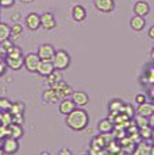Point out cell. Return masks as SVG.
<instances>
[{
	"mask_svg": "<svg viewBox=\"0 0 154 155\" xmlns=\"http://www.w3.org/2000/svg\"><path fill=\"white\" fill-rule=\"evenodd\" d=\"M11 37V26H8L7 23L0 22V42L8 39Z\"/></svg>",
	"mask_w": 154,
	"mask_h": 155,
	"instance_id": "cell-24",
	"label": "cell"
},
{
	"mask_svg": "<svg viewBox=\"0 0 154 155\" xmlns=\"http://www.w3.org/2000/svg\"><path fill=\"white\" fill-rule=\"evenodd\" d=\"M22 2H23V3H31L32 0H22Z\"/></svg>",
	"mask_w": 154,
	"mask_h": 155,
	"instance_id": "cell-42",
	"label": "cell"
},
{
	"mask_svg": "<svg viewBox=\"0 0 154 155\" xmlns=\"http://www.w3.org/2000/svg\"><path fill=\"white\" fill-rule=\"evenodd\" d=\"M135 111H137V115L146 116V117H149V116L154 112V107H153V104L143 103V104H139Z\"/></svg>",
	"mask_w": 154,
	"mask_h": 155,
	"instance_id": "cell-21",
	"label": "cell"
},
{
	"mask_svg": "<svg viewBox=\"0 0 154 155\" xmlns=\"http://www.w3.org/2000/svg\"><path fill=\"white\" fill-rule=\"evenodd\" d=\"M124 103L120 99H112L108 103V111L109 113H120L123 109Z\"/></svg>",
	"mask_w": 154,
	"mask_h": 155,
	"instance_id": "cell-22",
	"label": "cell"
},
{
	"mask_svg": "<svg viewBox=\"0 0 154 155\" xmlns=\"http://www.w3.org/2000/svg\"><path fill=\"white\" fill-rule=\"evenodd\" d=\"M3 143H4V138H0V150H3Z\"/></svg>",
	"mask_w": 154,
	"mask_h": 155,
	"instance_id": "cell-39",
	"label": "cell"
},
{
	"mask_svg": "<svg viewBox=\"0 0 154 155\" xmlns=\"http://www.w3.org/2000/svg\"><path fill=\"white\" fill-rule=\"evenodd\" d=\"M41 155H52L49 153V151H42V153H41Z\"/></svg>",
	"mask_w": 154,
	"mask_h": 155,
	"instance_id": "cell-41",
	"label": "cell"
},
{
	"mask_svg": "<svg viewBox=\"0 0 154 155\" xmlns=\"http://www.w3.org/2000/svg\"><path fill=\"white\" fill-rule=\"evenodd\" d=\"M12 46H14V42L10 39V38H8V39H5V41H3V42H0V49L4 51V54H5V53H7Z\"/></svg>",
	"mask_w": 154,
	"mask_h": 155,
	"instance_id": "cell-31",
	"label": "cell"
},
{
	"mask_svg": "<svg viewBox=\"0 0 154 155\" xmlns=\"http://www.w3.org/2000/svg\"><path fill=\"white\" fill-rule=\"evenodd\" d=\"M57 155H73V153L66 147H62L61 150H58V154Z\"/></svg>",
	"mask_w": 154,
	"mask_h": 155,
	"instance_id": "cell-34",
	"label": "cell"
},
{
	"mask_svg": "<svg viewBox=\"0 0 154 155\" xmlns=\"http://www.w3.org/2000/svg\"><path fill=\"white\" fill-rule=\"evenodd\" d=\"M53 70H54V66H53L52 61H43V59L39 61V65H38V68H37V73L39 74V76L47 77Z\"/></svg>",
	"mask_w": 154,
	"mask_h": 155,
	"instance_id": "cell-12",
	"label": "cell"
},
{
	"mask_svg": "<svg viewBox=\"0 0 154 155\" xmlns=\"http://www.w3.org/2000/svg\"><path fill=\"white\" fill-rule=\"evenodd\" d=\"M150 57H152V59L154 61V46L152 47V53H150Z\"/></svg>",
	"mask_w": 154,
	"mask_h": 155,
	"instance_id": "cell-40",
	"label": "cell"
},
{
	"mask_svg": "<svg viewBox=\"0 0 154 155\" xmlns=\"http://www.w3.org/2000/svg\"><path fill=\"white\" fill-rule=\"evenodd\" d=\"M52 88H54L55 89V92H57V94H58V97H60V100L61 99H66V97H72V94H73V89H72V86L70 85H68L66 82L62 80L61 82H58L57 85H54V86H52Z\"/></svg>",
	"mask_w": 154,
	"mask_h": 155,
	"instance_id": "cell-8",
	"label": "cell"
},
{
	"mask_svg": "<svg viewBox=\"0 0 154 155\" xmlns=\"http://www.w3.org/2000/svg\"><path fill=\"white\" fill-rule=\"evenodd\" d=\"M5 65L7 68H10L11 70H20L22 68H25V61H23V57L22 58H7L5 57Z\"/></svg>",
	"mask_w": 154,
	"mask_h": 155,
	"instance_id": "cell-19",
	"label": "cell"
},
{
	"mask_svg": "<svg viewBox=\"0 0 154 155\" xmlns=\"http://www.w3.org/2000/svg\"><path fill=\"white\" fill-rule=\"evenodd\" d=\"M3 151L5 155H14L19 151V140L12 136H7L4 138V143H3Z\"/></svg>",
	"mask_w": 154,
	"mask_h": 155,
	"instance_id": "cell-4",
	"label": "cell"
},
{
	"mask_svg": "<svg viewBox=\"0 0 154 155\" xmlns=\"http://www.w3.org/2000/svg\"><path fill=\"white\" fill-rule=\"evenodd\" d=\"M65 124L68 126V128L76 131V132L84 131L89 124V115L84 108H77L76 107L69 115H66Z\"/></svg>",
	"mask_w": 154,
	"mask_h": 155,
	"instance_id": "cell-1",
	"label": "cell"
},
{
	"mask_svg": "<svg viewBox=\"0 0 154 155\" xmlns=\"http://www.w3.org/2000/svg\"><path fill=\"white\" fill-rule=\"evenodd\" d=\"M25 23L26 27L30 31H37L41 27V15H38L37 12H30L28 15H26Z\"/></svg>",
	"mask_w": 154,
	"mask_h": 155,
	"instance_id": "cell-7",
	"label": "cell"
},
{
	"mask_svg": "<svg viewBox=\"0 0 154 155\" xmlns=\"http://www.w3.org/2000/svg\"><path fill=\"white\" fill-rule=\"evenodd\" d=\"M93 5L100 12H112L115 10V2L114 0H93Z\"/></svg>",
	"mask_w": 154,
	"mask_h": 155,
	"instance_id": "cell-9",
	"label": "cell"
},
{
	"mask_svg": "<svg viewBox=\"0 0 154 155\" xmlns=\"http://www.w3.org/2000/svg\"><path fill=\"white\" fill-rule=\"evenodd\" d=\"M61 81H62L61 70H57V69H54L52 73L49 74V76L46 77V82H47V85L49 86H54V85H57L58 82H61Z\"/></svg>",
	"mask_w": 154,
	"mask_h": 155,
	"instance_id": "cell-20",
	"label": "cell"
},
{
	"mask_svg": "<svg viewBox=\"0 0 154 155\" xmlns=\"http://www.w3.org/2000/svg\"><path fill=\"white\" fill-rule=\"evenodd\" d=\"M134 121H135V124H137L138 128H142V127L149 126V117H146V116L135 115V116H134Z\"/></svg>",
	"mask_w": 154,
	"mask_h": 155,
	"instance_id": "cell-29",
	"label": "cell"
},
{
	"mask_svg": "<svg viewBox=\"0 0 154 155\" xmlns=\"http://www.w3.org/2000/svg\"><path fill=\"white\" fill-rule=\"evenodd\" d=\"M11 19H12L14 22H18V19H19V14H14L12 16H11Z\"/></svg>",
	"mask_w": 154,
	"mask_h": 155,
	"instance_id": "cell-38",
	"label": "cell"
},
{
	"mask_svg": "<svg viewBox=\"0 0 154 155\" xmlns=\"http://www.w3.org/2000/svg\"><path fill=\"white\" fill-rule=\"evenodd\" d=\"M0 155H4V151L3 150H0Z\"/></svg>",
	"mask_w": 154,
	"mask_h": 155,
	"instance_id": "cell-43",
	"label": "cell"
},
{
	"mask_svg": "<svg viewBox=\"0 0 154 155\" xmlns=\"http://www.w3.org/2000/svg\"><path fill=\"white\" fill-rule=\"evenodd\" d=\"M72 18L76 22H82V20L87 19V10L80 4L75 5V7L72 8Z\"/></svg>",
	"mask_w": 154,
	"mask_h": 155,
	"instance_id": "cell-17",
	"label": "cell"
},
{
	"mask_svg": "<svg viewBox=\"0 0 154 155\" xmlns=\"http://www.w3.org/2000/svg\"><path fill=\"white\" fill-rule=\"evenodd\" d=\"M23 61H25V68L27 71L30 73H37V68L39 65L41 58L38 57L37 53H28L23 57Z\"/></svg>",
	"mask_w": 154,
	"mask_h": 155,
	"instance_id": "cell-3",
	"label": "cell"
},
{
	"mask_svg": "<svg viewBox=\"0 0 154 155\" xmlns=\"http://www.w3.org/2000/svg\"><path fill=\"white\" fill-rule=\"evenodd\" d=\"M53 66L57 70H66L70 66V62H72V58H70V54L66 51V50H55V54L52 59Z\"/></svg>",
	"mask_w": 154,
	"mask_h": 155,
	"instance_id": "cell-2",
	"label": "cell"
},
{
	"mask_svg": "<svg viewBox=\"0 0 154 155\" xmlns=\"http://www.w3.org/2000/svg\"><path fill=\"white\" fill-rule=\"evenodd\" d=\"M42 99L45 103H58V101H60V97H58L57 92H55V89L52 88V86H49L42 93Z\"/></svg>",
	"mask_w": 154,
	"mask_h": 155,
	"instance_id": "cell-18",
	"label": "cell"
},
{
	"mask_svg": "<svg viewBox=\"0 0 154 155\" xmlns=\"http://www.w3.org/2000/svg\"><path fill=\"white\" fill-rule=\"evenodd\" d=\"M57 26V22H55V18L52 12H45L41 15V27L45 30H53Z\"/></svg>",
	"mask_w": 154,
	"mask_h": 155,
	"instance_id": "cell-10",
	"label": "cell"
},
{
	"mask_svg": "<svg viewBox=\"0 0 154 155\" xmlns=\"http://www.w3.org/2000/svg\"><path fill=\"white\" fill-rule=\"evenodd\" d=\"M134 14L135 15H139V16H146V15L150 14V5L149 3L143 2V0H141V2H137L134 4Z\"/></svg>",
	"mask_w": 154,
	"mask_h": 155,
	"instance_id": "cell-14",
	"label": "cell"
},
{
	"mask_svg": "<svg viewBox=\"0 0 154 155\" xmlns=\"http://www.w3.org/2000/svg\"><path fill=\"white\" fill-rule=\"evenodd\" d=\"M149 126L152 127V128H154V112L149 116Z\"/></svg>",
	"mask_w": 154,
	"mask_h": 155,
	"instance_id": "cell-37",
	"label": "cell"
},
{
	"mask_svg": "<svg viewBox=\"0 0 154 155\" xmlns=\"http://www.w3.org/2000/svg\"><path fill=\"white\" fill-rule=\"evenodd\" d=\"M25 135V130H23L22 124H16V123H11L8 126V136H12L19 140L22 136Z\"/></svg>",
	"mask_w": 154,
	"mask_h": 155,
	"instance_id": "cell-16",
	"label": "cell"
},
{
	"mask_svg": "<svg viewBox=\"0 0 154 155\" xmlns=\"http://www.w3.org/2000/svg\"><path fill=\"white\" fill-rule=\"evenodd\" d=\"M147 35H149L150 39H154V25L149 28V32H147Z\"/></svg>",
	"mask_w": 154,
	"mask_h": 155,
	"instance_id": "cell-36",
	"label": "cell"
},
{
	"mask_svg": "<svg viewBox=\"0 0 154 155\" xmlns=\"http://www.w3.org/2000/svg\"><path fill=\"white\" fill-rule=\"evenodd\" d=\"M76 108L75 103H73V100L70 99V97H66V99H61L60 103H58V111L62 115H69L70 112L73 111V109Z\"/></svg>",
	"mask_w": 154,
	"mask_h": 155,
	"instance_id": "cell-11",
	"label": "cell"
},
{
	"mask_svg": "<svg viewBox=\"0 0 154 155\" xmlns=\"http://www.w3.org/2000/svg\"><path fill=\"white\" fill-rule=\"evenodd\" d=\"M15 4V0H0V7L3 8H10Z\"/></svg>",
	"mask_w": 154,
	"mask_h": 155,
	"instance_id": "cell-32",
	"label": "cell"
},
{
	"mask_svg": "<svg viewBox=\"0 0 154 155\" xmlns=\"http://www.w3.org/2000/svg\"><path fill=\"white\" fill-rule=\"evenodd\" d=\"M5 69H7V65H5V62L0 61V77H2L3 74L5 73Z\"/></svg>",
	"mask_w": 154,
	"mask_h": 155,
	"instance_id": "cell-35",
	"label": "cell"
},
{
	"mask_svg": "<svg viewBox=\"0 0 154 155\" xmlns=\"http://www.w3.org/2000/svg\"><path fill=\"white\" fill-rule=\"evenodd\" d=\"M11 113L12 115H23V109H25V105L22 103H15L11 104Z\"/></svg>",
	"mask_w": 154,
	"mask_h": 155,
	"instance_id": "cell-30",
	"label": "cell"
},
{
	"mask_svg": "<svg viewBox=\"0 0 154 155\" xmlns=\"http://www.w3.org/2000/svg\"><path fill=\"white\" fill-rule=\"evenodd\" d=\"M38 57H39L41 59H43V61H52L53 57L55 54V49L53 45L50 43H43L39 47H38V51H37Z\"/></svg>",
	"mask_w": 154,
	"mask_h": 155,
	"instance_id": "cell-5",
	"label": "cell"
},
{
	"mask_svg": "<svg viewBox=\"0 0 154 155\" xmlns=\"http://www.w3.org/2000/svg\"><path fill=\"white\" fill-rule=\"evenodd\" d=\"M70 99L73 100V103H75V105L77 108H85V107L88 105V103H89V96H88V93L84 91L73 92Z\"/></svg>",
	"mask_w": 154,
	"mask_h": 155,
	"instance_id": "cell-6",
	"label": "cell"
},
{
	"mask_svg": "<svg viewBox=\"0 0 154 155\" xmlns=\"http://www.w3.org/2000/svg\"><path fill=\"white\" fill-rule=\"evenodd\" d=\"M97 130L100 134L103 135H108L114 131V123H112L109 119H102V120L97 123Z\"/></svg>",
	"mask_w": 154,
	"mask_h": 155,
	"instance_id": "cell-13",
	"label": "cell"
},
{
	"mask_svg": "<svg viewBox=\"0 0 154 155\" xmlns=\"http://www.w3.org/2000/svg\"><path fill=\"white\" fill-rule=\"evenodd\" d=\"M5 57H7V58H22V57H25V55H23L22 49H20L19 46L14 45V46L5 53Z\"/></svg>",
	"mask_w": 154,
	"mask_h": 155,
	"instance_id": "cell-25",
	"label": "cell"
},
{
	"mask_svg": "<svg viewBox=\"0 0 154 155\" xmlns=\"http://www.w3.org/2000/svg\"><path fill=\"white\" fill-rule=\"evenodd\" d=\"M81 155H89V153H85V154H81Z\"/></svg>",
	"mask_w": 154,
	"mask_h": 155,
	"instance_id": "cell-44",
	"label": "cell"
},
{
	"mask_svg": "<svg viewBox=\"0 0 154 155\" xmlns=\"http://www.w3.org/2000/svg\"><path fill=\"white\" fill-rule=\"evenodd\" d=\"M146 26V20L143 16H139V15H134V16L130 19V27L134 31H142Z\"/></svg>",
	"mask_w": 154,
	"mask_h": 155,
	"instance_id": "cell-15",
	"label": "cell"
},
{
	"mask_svg": "<svg viewBox=\"0 0 154 155\" xmlns=\"http://www.w3.org/2000/svg\"><path fill=\"white\" fill-rule=\"evenodd\" d=\"M138 135L142 136L143 139H150L153 136V128L150 127V126L138 128Z\"/></svg>",
	"mask_w": 154,
	"mask_h": 155,
	"instance_id": "cell-26",
	"label": "cell"
},
{
	"mask_svg": "<svg viewBox=\"0 0 154 155\" xmlns=\"http://www.w3.org/2000/svg\"><path fill=\"white\" fill-rule=\"evenodd\" d=\"M2 113H3V112H2V111H0V116H2Z\"/></svg>",
	"mask_w": 154,
	"mask_h": 155,
	"instance_id": "cell-45",
	"label": "cell"
},
{
	"mask_svg": "<svg viewBox=\"0 0 154 155\" xmlns=\"http://www.w3.org/2000/svg\"><path fill=\"white\" fill-rule=\"evenodd\" d=\"M135 104H143V103H146V96L145 94H142V93H138L137 96H135Z\"/></svg>",
	"mask_w": 154,
	"mask_h": 155,
	"instance_id": "cell-33",
	"label": "cell"
},
{
	"mask_svg": "<svg viewBox=\"0 0 154 155\" xmlns=\"http://www.w3.org/2000/svg\"><path fill=\"white\" fill-rule=\"evenodd\" d=\"M22 32H23V26L20 25V23L15 22L12 26H11V37H12V38L20 37V35H22Z\"/></svg>",
	"mask_w": 154,
	"mask_h": 155,
	"instance_id": "cell-28",
	"label": "cell"
},
{
	"mask_svg": "<svg viewBox=\"0 0 154 155\" xmlns=\"http://www.w3.org/2000/svg\"><path fill=\"white\" fill-rule=\"evenodd\" d=\"M131 155H153L152 146H149L147 143H141V144H138L137 148H134Z\"/></svg>",
	"mask_w": 154,
	"mask_h": 155,
	"instance_id": "cell-23",
	"label": "cell"
},
{
	"mask_svg": "<svg viewBox=\"0 0 154 155\" xmlns=\"http://www.w3.org/2000/svg\"><path fill=\"white\" fill-rule=\"evenodd\" d=\"M122 115L127 116L129 119H132L135 115H137V111H135V108L132 105H130V104H124L123 109H122Z\"/></svg>",
	"mask_w": 154,
	"mask_h": 155,
	"instance_id": "cell-27",
	"label": "cell"
}]
</instances>
